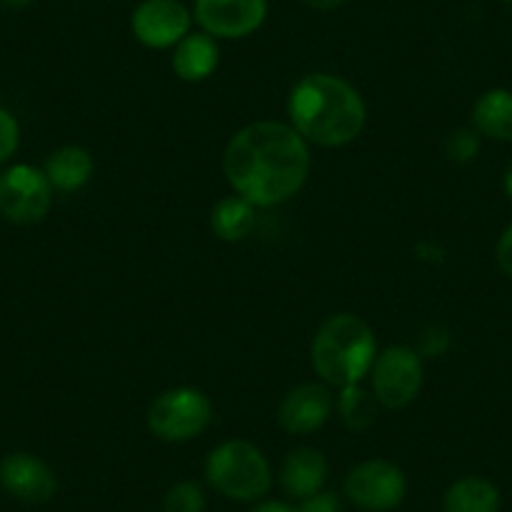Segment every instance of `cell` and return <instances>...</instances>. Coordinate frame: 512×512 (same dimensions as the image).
Returning a JSON list of instances; mask_svg holds the SVG:
<instances>
[{"label": "cell", "mask_w": 512, "mask_h": 512, "mask_svg": "<svg viewBox=\"0 0 512 512\" xmlns=\"http://www.w3.org/2000/svg\"><path fill=\"white\" fill-rule=\"evenodd\" d=\"M309 166L307 141L279 121L249 123L231 136L224 151L226 181L254 206H277L297 196Z\"/></svg>", "instance_id": "1"}, {"label": "cell", "mask_w": 512, "mask_h": 512, "mask_svg": "<svg viewBox=\"0 0 512 512\" xmlns=\"http://www.w3.org/2000/svg\"><path fill=\"white\" fill-rule=\"evenodd\" d=\"M292 128L317 146L352 144L367 123V106L352 83L332 73H309L289 96Z\"/></svg>", "instance_id": "2"}, {"label": "cell", "mask_w": 512, "mask_h": 512, "mask_svg": "<svg viewBox=\"0 0 512 512\" xmlns=\"http://www.w3.org/2000/svg\"><path fill=\"white\" fill-rule=\"evenodd\" d=\"M377 359V339L357 314H334L317 329L312 367L329 387H349L367 377Z\"/></svg>", "instance_id": "3"}, {"label": "cell", "mask_w": 512, "mask_h": 512, "mask_svg": "<svg viewBox=\"0 0 512 512\" xmlns=\"http://www.w3.org/2000/svg\"><path fill=\"white\" fill-rule=\"evenodd\" d=\"M206 480L224 497L249 502L269 492L272 467L256 445L229 440L216 447L206 460Z\"/></svg>", "instance_id": "4"}, {"label": "cell", "mask_w": 512, "mask_h": 512, "mask_svg": "<svg viewBox=\"0 0 512 512\" xmlns=\"http://www.w3.org/2000/svg\"><path fill=\"white\" fill-rule=\"evenodd\" d=\"M214 407L201 390L176 387L156 397L146 415L151 435L164 442H189L209 427Z\"/></svg>", "instance_id": "5"}, {"label": "cell", "mask_w": 512, "mask_h": 512, "mask_svg": "<svg viewBox=\"0 0 512 512\" xmlns=\"http://www.w3.org/2000/svg\"><path fill=\"white\" fill-rule=\"evenodd\" d=\"M369 374H372L374 397L379 405L387 410H402L420 395L425 367L417 349L390 347L377 354Z\"/></svg>", "instance_id": "6"}, {"label": "cell", "mask_w": 512, "mask_h": 512, "mask_svg": "<svg viewBox=\"0 0 512 512\" xmlns=\"http://www.w3.org/2000/svg\"><path fill=\"white\" fill-rule=\"evenodd\" d=\"M53 204V186L46 171L18 164L0 174V216L11 224H38Z\"/></svg>", "instance_id": "7"}, {"label": "cell", "mask_w": 512, "mask_h": 512, "mask_svg": "<svg viewBox=\"0 0 512 512\" xmlns=\"http://www.w3.org/2000/svg\"><path fill=\"white\" fill-rule=\"evenodd\" d=\"M344 492L362 510L390 512L405 500V472L387 460H367L349 472Z\"/></svg>", "instance_id": "8"}, {"label": "cell", "mask_w": 512, "mask_h": 512, "mask_svg": "<svg viewBox=\"0 0 512 512\" xmlns=\"http://www.w3.org/2000/svg\"><path fill=\"white\" fill-rule=\"evenodd\" d=\"M267 0H196L194 18L214 38H246L267 21Z\"/></svg>", "instance_id": "9"}, {"label": "cell", "mask_w": 512, "mask_h": 512, "mask_svg": "<svg viewBox=\"0 0 512 512\" xmlns=\"http://www.w3.org/2000/svg\"><path fill=\"white\" fill-rule=\"evenodd\" d=\"M191 18L179 0H144L131 16V31L146 48H171L189 36Z\"/></svg>", "instance_id": "10"}, {"label": "cell", "mask_w": 512, "mask_h": 512, "mask_svg": "<svg viewBox=\"0 0 512 512\" xmlns=\"http://www.w3.org/2000/svg\"><path fill=\"white\" fill-rule=\"evenodd\" d=\"M0 485L8 495L28 505H43L58 490L56 472L28 452H13L0 462Z\"/></svg>", "instance_id": "11"}, {"label": "cell", "mask_w": 512, "mask_h": 512, "mask_svg": "<svg viewBox=\"0 0 512 512\" xmlns=\"http://www.w3.org/2000/svg\"><path fill=\"white\" fill-rule=\"evenodd\" d=\"M332 410L334 397L324 384H299L287 392L279 405V425L289 435H312L327 425Z\"/></svg>", "instance_id": "12"}, {"label": "cell", "mask_w": 512, "mask_h": 512, "mask_svg": "<svg viewBox=\"0 0 512 512\" xmlns=\"http://www.w3.org/2000/svg\"><path fill=\"white\" fill-rule=\"evenodd\" d=\"M327 460L314 447H299V450L289 452L287 460L282 465V487L287 495L307 500V497L322 492L324 482H327Z\"/></svg>", "instance_id": "13"}, {"label": "cell", "mask_w": 512, "mask_h": 512, "mask_svg": "<svg viewBox=\"0 0 512 512\" xmlns=\"http://www.w3.org/2000/svg\"><path fill=\"white\" fill-rule=\"evenodd\" d=\"M176 76L181 81H204L219 66V46L216 38L209 33H189L174 46V58H171Z\"/></svg>", "instance_id": "14"}, {"label": "cell", "mask_w": 512, "mask_h": 512, "mask_svg": "<svg viewBox=\"0 0 512 512\" xmlns=\"http://www.w3.org/2000/svg\"><path fill=\"white\" fill-rule=\"evenodd\" d=\"M46 176L53 189L58 191H78L91 181L93 159L83 146H63L53 151L46 161Z\"/></svg>", "instance_id": "15"}, {"label": "cell", "mask_w": 512, "mask_h": 512, "mask_svg": "<svg viewBox=\"0 0 512 512\" xmlns=\"http://www.w3.org/2000/svg\"><path fill=\"white\" fill-rule=\"evenodd\" d=\"M472 121L482 136L495 141H512V91L492 88L477 98Z\"/></svg>", "instance_id": "16"}, {"label": "cell", "mask_w": 512, "mask_h": 512, "mask_svg": "<svg viewBox=\"0 0 512 512\" xmlns=\"http://www.w3.org/2000/svg\"><path fill=\"white\" fill-rule=\"evenodd\" d=\"M442 505L445 512H497L500 490L485 477H462L447 487Z\"/></svg>", "instance_id": "17"}, {"label": "cell", "mask_w": 512, "mask_h": 512, "mask_svg": "<svg viewBox=\"0 0 512 512\" xmlns=\"http://www.w3.org/2000/svg\"><path fill=\"white\" fill-rule=\"evenodd\" d=\"M256 224V206L241 196H226L211 211V231L221 241H241Z\"/></svg>", "instance_id": "18"}, {"label": "cell", "mask_w": 512, "mask_h": 512, "mask_svg": "<svg viewBox=\"0 0 512 512\" xmlns=\"http://www.w3.org/2000/svg\"><path fill=\"white\" fill-rule=\"evenodd\" d=\"M377 397L364 392L359 384L342 387L337 397V410L344 425L354 432H362L377 420Z\"/></svg>", "instance_id": "19"}, {"label": "cell", "mask_w": 512, "mask_h": 512, "mask_svg": "<svg viewBox=\"0 0 512 512\" xmlns=\"http://www.w3.org/2000/svg\"><path fill=\"white\" fill-rule=\"evenodd\" d=\"M204 507V490L191 480L176 482L164 497V512H204Z\"/></svg>", "instance_id": "20"}, {"label": "cell", "mask_w": 512, "mask_h": 512, "mask_svg": "<svg viewBox=\"0 0 512 512\" xmlns=\"http://www.w3.org/2000/svg\"><path fill=\"white\" fill-rule=\"evenodd\" d=\"M480 151V141H477L475 131H467V128H460V131H452L445 141V154L450 156V161L455 164H465V161H472Z\"/></svg>", "instance_id": "21"}, {"label": "cell", "mask_w": 512, "mask_h": 512, "mask_svg": "<svg viewBox=\"0 0 512 512\" xmlns=\"http://www.w3.org/2000/svg\"><path fill=\"white\" fill-rule=\"evenodd\" d=\"M18 144H21V128H18V121L6 111V108H0V164H6V161L16 154Z\"/></svg>", "instance_id": "22"}, {"label": "cell", "mask_w": 512, "mask_h": 512, "mask_svg": "<svg viewBox=\"0 0 512 512\" xmlns=\"http://www.w3.org/2000/svg\"><path fill=\"white\" fill-rule=\"evenodd\" d=\"M450 347V332H447L445 327H437V324H432L430 329H425L420 337V344H417V354H425V357H437V354H442L445 349Z\"/></svg>", "instance_id": "23"}, {"label": "cell", "mask_w": 512, "mask_h": 512, "mask_svg": "<svg viewBox=\"0 0 512 512\" xmlns=\"http://www.w3.org/2000/svg\"><path fill=\"white\" fill-rule=\"evenodd\" d=\"M497 267L502 269L505 277L512 279V224L502 231L500 241H497Z\"/></svg>", "instance_id": "24"}, {"label": "cell", "mask_w": 512, "mask_h": 512, "mask_svg": "<svg viewBox=\"0 0 512 512\" xmlns=\"http://www.w3.org/2000/svg\"><path fill=\"white\" fill-rule=\"evenodd\" d=\"M299 507L304 512H339V500L332 492H317V495L307 497Z\"/></svg>", "instance_id": "25"}, {"label": "cell", "mask_w": 512, "mask_h": 512, "mask_svg": "<svg viewBox=\"0 0 512 512\" xmlns=\"http://www.w3.org/2000/svg\"><path fill=\"white\" fill-rule=\"evenodd\" d=\"M251 512H304V510L297 505H287V502L272 500V502H262V505H256Z\"/></svg>", "instance_id": "26"}, {"label": "cell", "mask_w": 512, "mask_h": 512, "mask_svg": "<svg viewBox=\"0 0 512 512\" xmlns=\"http://www.w3.org/2000/svg\"><path fill=\"white\" fill-rule=\"evenodd\" d=\"M304 3H307L309 8H314V11L327 13V11H337V8L344 6L347 0H304Z\"/></svg>", "instance_id": "27"}, {"label": "cell", "mask_w": 512, "mask_h": 512, "mask_svg": "<svg viewBox=\"0 0 512 512\" xmlns=\"http://www.w3.org/2000/svg\"><path fill=\"white\" fill-rule=\"evenodd\" d=\"M6 8H13V11H21V8H28L33 0H0Z\"/></svg>", "instance_id": "28"}, {"label": "cell", "mask_w": 512, "mask_h": 512, "mask_svg": "<svg viewBox=\"0 0 512 512\" xmlns=\"http://www.w3.org/2000/svg\"><path fill=\"white\" fill-rule=\"evenodd\" d=\"M505 194H507V199L512 201V164L507 166V171H505Z\"/></svg>", "instance_id": "29"}]
</instances>
